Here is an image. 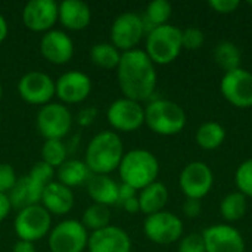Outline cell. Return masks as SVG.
Instances as JSON below:
<instances>
[{
  "mask_svg": "<svg viewBox=\"0 0 252 252\" xmlns=\"http://www.w3.org/2000/svg\"><path fill=\"white\" fill-rule=\"evenodd\" d=\"M117 69L120 89L127 99L142 102L152 96L157 86V71L146 52L139 49L124 52Z\"/></svg>",
  "mask_w": 252,
  "mask_h": 252,
  "instance_id": "cell-1",
  "label": "cell"
},
{
  "mask_svg": "<svg viewBox=\"0 0 252 252\" xmlns=\"http://www.w3.org/2000/svg\"><path fill=\"white\" fill-rule=\"evenodd\" d=\"M123 157L124 146L120 136L114 131H102L90 140L84 162L92 174L108 176L120 167Z\"/></svg>",
  "mask_w": 252,
  "mask_h": 252,
  "instance_id": "cell-2",
  "label": "cell"
},
{
  "mask_svg": "<svg viewBox=\"0 0 252 252\" xmlns=\"http://www.w3.org/2000/svg\"><path fill=\"white\" fill-rule=\"evenodd\" d=\"M123 183L133 189H145L152 185L159 173L158 159L146 149H133L124 154L123 161L118 167Z\"/></svg>",
  "mask_w": 252,
  "mask_h": 252,
  "instance_id": "cell-3",
  "label": "cell"
},
{
  "mask_svg": "<svg viewBox=\"0 0 252 252\" xmlns=\"http://www.w3.org/2000/svg\"><path fill=\"white\" fill-rule=\"evenodd\" d=\"M145 123L157 134L173 136L185 128L186 114L171 100H155L145 109Z\"/></svg>",
  "mask_w": 252,
  "mask_h": 252,
  "instance_id": "cell-4",
  "label": "cell"
},
{
  "mask_svg": "<svg viewBox=\"0 0 252 252\" xmlns=\"http://www.w3.org/2000/svg\"><path fill=\"white\" fill-rule=\"evenodd\" d=\"M183 49L182 30L170 24L157 27L148 34L146 55L154 63L167 65L171 63Z\"/></svg>",
  "mask_w": 252,
  "mask_h": 252,
  "instance_id": "cell-5",
  "label": "cell"
},
{
  "mask_svg": "<svg viewBox=\"0 0 252 252\" xmlns=\"http://www.w3.org/2000/svg\"><path fill=\"white\" fill-rule=\"evenodd\" d=\"M50 226L52 217L40 204L18 211L13 223L19 241H28L32 244L43 239L50 232Z\"/></svg>",
  "mask_w": 252,
  "mask_h": 252,
  "instance_id": "cell-6",
  "label": "cell"
},
{
  "mask_svg": "<svg viewBox=\"0 0 252 252\" xmlns=\"http://www.w3.org/2000/svg\"><path fill=\"white\" fill-rule=\"evenodd\" d=\"M35 124L46 140H62L71 130L72 115L62 103H47L38 111Z\"/></svg>",
  "mask_w": 252,
  "mask_h": 252,
  "instance_id": "cell-7",
  "label": "cell"
},
{
  "mask_svg": "<svg viewBox=\"0 0 252 252\" xmlns=\"http://www.w3.org/2000/svg\"><path fill=\"white\" fill-rule=\"evenodd\" d=\"M87 241L89 235L81 221L65 220L50 232L49 248L52 252H83Z\"/></svg>",
  "mask_w": 252,
  "mask_h": 252,
  "instance_id": "cell-8",
  "label": "cell"
},
{
  "mask_svg": "<svg viewBox=\"0 0 252 252\" xmlns=\"http://www.w3.org/2000/svg\"><path fill=\"white\" fill-rule=\"evenodd\" d=\"M145 34V25L140 15L134 12H124L118 15L111 27L112 44L123 52L133 50Z\"/></svg>",
  "mask_w": 252,
  "mask_h": 252,
  "instance_id": "cell-9",
  "label": "cell"
},
{
  "mask_svg": "<svg viewBox=\"0 0 252 252\" xmlns=\"http://www.w3.org/2000/svg\"><path fill=\"white\" fill-rule=\"evenodd\" d=\"M143 230L149 241L159 245H168L180 239L183 224L177 216L167 211H159L146 217Z\"/></svg>",
  "mask_w": 252,
  "mask_h": 252,
  "instance_id": "cell-10",
  "label": "cell"
},
{
  "mask_svg": "<svg viewBox=\"0 0 252 252\" xmlns=\"http://www.w3.org/2000/svg\"><path fill=\"white\" fill-rule=\"evenodd\" d=\"M19 96L31 105H47L55 96V81L41 71H30L18 81Z\"/></svg>",
  "mask_w": 252,
  "mask_h": 252,
  "instance_id": "cell-11",
  "label": "cell"
},
{
  "mask_svg": "<svg viewBox=\"0 0 252 252\" xmlns=\"http://www.w3.org/2000/svg\"><path fill=\"white\" fill-rule=\"evenodd\" d=\"M108 123L118 131H134L145 123V109L139 102L123 97L112 102L106 112Z\"/></svg>",
  "mask_w": 252,
  "mask_h": 252,
  "instance_id": "cell-12",
  "label": "cell"
},
{
  "mask_svg": "<svg viewBox=\"0 0 252 252\" xmlns=\"http://www.w3.org/2000/svg\"><path fill=\"white\" fill-rule=\"evenodd\" d=\"M221 93L236 108L252 106V74L242 68L229 71L221 80Z\"/></svg>",
  "mask_w": 252,
  "mask_h": 252,
  "instance_id": "cell-13",
  "label": "cell"
},
{
  "mask_svg": "<svg viewBox=\"0 0 252 252\" xmlns=\"http://www.w3.org/2000/svg\"><path fill=\"white\" fill-rule=\"evenodd\" d=\"M59 4L55 0H31L22 12L24 25L34 32H47L58 22Z\"/></svg>",
  "mask_w": 252,
  "mask_h": 252,
  "instance_id": "cell-14",
  "label": "cell"
},
{
  "mask_svg": "<svg viewBox=\"0 0 252 252\" xmlns=\"http://www.w3.org/2000/svg\"><path fill=\"white\" fill-rule=\"evenodd\" d=\"M180 188L190 199L204 198L213 186V173L210 167L201 161L188 164L180 174Z\"/></svg>",
  "mask_w": 252,
  "mask_h": 252,
  "instance_id": "cell-15",
  "label": "cell"
},
{
  "mask_svg": "<svg viewBox=\"0 0 252 252\" xmlns=\"http://www.w3.org/2000/svg\"><path fill=\"white\" fill-rule=\"evenodd\" d=\"M55 96L63 103H80L92 92V80L81 71H68L55 81Z\"/></svg>",
  "mask_w": 252,
  "mask_h": 252,
  "instance_id": "cell-16",
  "label": "cell"
},
{
  "mask_svg": "<svg viewBox=\"0 0 252 252\" xmlns=\"http://www.w3.org/2000/svg\"><path fill=\"white\" fill-rule=\"evenodd\" d=\"M207 252H245V244L241 233L226 224L211 226L202 233Z\"/></svg>",
  "mask_w": 252,
  "mask_h": 252,
  "instance_id": "cell-17",
  "label": "cell"
},
{
  "mask_svg": "<svg viewBox=\"0 0 252 252\" xmlns=\"http://www.w3.org/2000/svg\"><path fill=\"white\" fill-rule=\"evenodd\" d=\"M41 56L55 65L68 63L74 55V43L71 37L59 30H50L44 32L40 40Z\"/></svg>",
  "mask_w": 252,
  "mask_h": 252,
  "instance_id": "cell-18",
  "label": "cell"
},
{
  "mask_svg": "<svg viewBox=\"0 0 252 252\" xmlns=\"http://www.w3.org/2000/svg\"><path fill=\"white\" fill-rule=\"evenodd\" d=\"M89 252H131L130 236L117 226L92 232L87 241Z\"/></svg>",
  "mask_w": 252,
  "mask_h": 252,
  "instance_id": "cell-19",
  "label": "cell"
},
{
  "mask_svg": "<svg viewBox=\"0 0 252 252\" xmlns=\"http://www.w3.org/2000/svg\"><path fill=\"white\" fill-rule=\"evenodd\" d=\"M40 205L47 210L49 214L63 216L74 207V193L69 188L61 185L59 182H52L44 186Z\"/></svg>",
  "mask_w": 252,
  "mask_h": 252,
  "instance_id": "cell-20",
  "label": "cell"
},
{
  "mask_svg": "<svg viewBox=\"0 0 252 252\" xmlns=\"http://www.w3.org/2000/svg\"><path fill=\"white\" fill-rule=\"evenodd\" d=\"M43 189H44V186H41L40 183L32 180L30 176L19 177L16 180L13 189L7 193L12 208L21 211L24 208L38 205L41 201Z\"/></svg>",
  "mask_w": 252,
  "mask_h": 252,
  "instance_id": "cell-21",
  "label": "cell"
},
{
  "mask_svg": "<svg viewBox=\"0 0 252 252\" xmlns=\"http://www.w3.org/2000/svg\"><path fill=\"white\" fill-rule=\"evenodd\" d=\"M58 19L61 24L72 31L84 30L92 21V12L87 3L80 0H63L59 4Z\"/></svg>",
  "mask_w": 252,
  "mask_h": 252,
  "instance_id": "cell-22",
  "label": "cell"
},
{
  "mask_svg": "<svg viewBox=\"0 0 252 252\" xmlns=\"http://www.w3.org/2000/svg\"><path fill=\"white\" fill-rule=\"evenodd\" d=\"M86 186H87V193L94 201V204H100L105 207L117 204L118 185L111 177L103 174H92Z\"/></svg>",
  "mask_w": 252,
  "mask_h": 252,
  "instance_id": "cell-23",
  "label": "cell"
},
{
  "mask_svg": "<svg viewBox=\"0 0 252 252\" xmlns=\"http://www.w3.org/2000/svg\"><path fill=\"white\" fill-rule=\"evenodd\" d=\"M137 199H139L140 211L145 213L146 216H152L162 211V208L165 207L168 201V190L165 185L159 182H154L152 185L140 190Z\"/></svg>",
  "mask_w": 252,
  "mask_h": 252,
  "instance_id": "cell-24",
  "label": "cell"
},
{
  "mask_svg": "<svg viewBox=\"0 0 252 252\" xmlns=\"http://www.w3.org/2000/svg\"><path fill=\"white\" fill-rule=\"evenodd\" d=\"M92 176L84 161L80 159H66L56 171L58 182L66 188H75L83 183H87Z\"/></svg>",
  "mask_w": 252,
  "mask_h": 252,
  "instance_id": "cell-25",
  "label": "cell"
},
{
  "mask_svg": "<svg viewBox=\"0 0 252 252\" xmlns=\"http://www.w3.org/2000/svg\"><path fill=\"white\" fill-rule=\"evenodd\" d=\"M173 12L171 4L167 0H154L148 4L145 16H142L143 19V25H145V32H151L152 30H155L157 27L165 25L167 21L170 19Z\"/></svg>",
  "mask_w": 252,
  "mask_h": 252,
  "instance_id": "cell-26",
  "label": "cell"
},
{
  "mask_svg": "<svg viewBox=\"0 0 252 252\" xmlns=\"http://www.w3.org/2000/svg\"><path fill=\"white\" fill-rule=\"evenodd\" d=\"M90 59L99 68L114 69L118 68L121 53L112 43H99L90 49Z\"/></svg>",
  "mask_w": 252,
  "mask_h": 252,
  "instance_id": "cell-27",
  "label": "cell"
},
{
  "mask_svg": "<svg viewBox=\"0 0 252 252\" xmlns=\"http://www.w3.org/2000/svg\"><path fill=\"white\" fill-rule=\"evenodd\" d=\"M226 139V131L219 123H205L196 131V142L202 149H217Z\"/></svg>",
  "mask_w": 252,
  "mask_h": 252,
  "instance_id": "cell-28",
  "label": "cell"
},
{
  "mask_svg": "<svg viewBox=\"0 0 252 252\" xmlns=\"http://www.w3.org/2000/svg\"><path fill=\"white\" fill-rule=\"evenodd\" d=\"M214 59L226 72L241 68V50L230 41H221L214 50Z\"/></svg>",
  "mask_w": 252,
  "mask_h": 252,
  "instance_id": "cell-29",
  "label": "cell"
},
{
  "mask_svg": "<svg viewBox=\"0 0 252 252\" xmlns=\"http://www.w3.org/2000/svg\"><path fill=\"white\" fill-rule=\"evenodd\" d=\"M111 221V211L108 207L100 205V204H93L90 205L84 213L81 219V224L86 227V230L97 232L100 229H105L109 226Z\"/></svg>",
  "mask_w": 252,
  "mask_h": 252,
  "instance_id": "cell-30",
  "label": "cell"
},
{
  "mask_svg": "<svg viewBox=\"0 0 252 252\" xmlns=\"http://www.w3.org/2000/svg\"><path fill=\"white\" fill-rule=\"evenodd\" d=\"M221 216L227 221H238L245 216L247 211V196L241 192H235L227 195L221 201Z\"/></svg>",
  "mask_w": 252,
  "mask_h": 252,
  "instance_id": "cell-31",
  "label": "cell"
},
{
  "mask_svg": "<svg viewBox=\"0 0 252 252\" xmlns=\"http://www.w3.org/2000/svg\"><path fill=\"white\" fill-rule=\"evenodd\" d=\"M41 161L59 168L66 161V146L62 140H46L41 148Z\"/></svg>",
  "mask_w": 252,
  "mask_h": 252,
  "instance_id": "cell-32",
  "label": "cell"
},
{
  "mask_svg": "<svg viewBox=\"0 0 252 252\" xmlns=\"http://www.w3.org/2000/svg\"><path fill=\"white\" fill-rule=\"evenodd\" d=\"M236 186L239 192L245 196L252 198V159H248L239 165L236 170Z\"/></svg>",
  "mask_w": 252,
  "mask_h": 252,
  "instance_id": "cell-33",
  "label": "cell"
},
{
  "mask_svg": "<svg viewBox=\"0 0 252 252\" xmlns=\"http://www.w3.org/2000/svg\"><path fill=\"white\" fill-rule=\"evenodd\" d=\"M55 168L50 167L49 164H46L44 161H38L35 162L31 170H30V177L32 180H35L37 183H40L41 186H47L49 183L53 182V177H55Z\"/></svg>",
  "mask_w": 252,
  "mask_h": 252,
  "instance_id": "cell-34",
  "label": "cell"
},
{
  "mask_svg": "<svg viewBox=\"0 0 252 252\" xmlns=\"http://www.w3.org/2000/svg\"><path fill=\"white\" fill-rule=\"evenodd\" d=\"M204 32L199 28L190 27L186 28L185 31H182V44L185 49L188 50H196L204 44Z\"/></svg>",
  "mask_w": 252,
  "mask_h": 252,
  "instance_id": "cell-35",
  "label": "cell"
},
{
  "mask_svg": "<svg viewBox=\"0 0 252 252\" xmlns=\"http://www.w3.org/2000/svg\"><path fill=\"white\" fill-rule=\"evenodd\" d=\"M16 180H18V177H16L12 165L0 164V193L7 195L13 189Z\"/></svg>",
  "mask_w": 252,
  "mask_h": 252,
  "instance_id": "cell-36",
  "label": "cell"
},
{
  "mask_svg": "<svg viewBox=\"0 0 252 252\" xmlns=\"http://www.w3.org/2000/svg\"><path fill=\"white\" fill-rule=\"evenodd\" d=\"M179 252H207L202 235L192 233L183 238V241L179 245Z\"/></svg>",
  "mask_w": 252,
  "mask_h": 252,
  "instance_id": "cell-37",
  "label": "cell"
},
{
  "mask_svg": "<svg viewBox=\"0 0 252 252\" xmlns=\"http://www.w3.org/2000/svg\"><path fill=\"white\" fill-rule=\"evenodd\" d=\"M208 4L219 13H232L239 7L238 0H210Z\"/></svg>",
  "mask_w": 252,
  "mask_h": 252,
  "instance_id": "cell-38",
  "label": "cell"
},
{
  "mask_svg": "<svg viewBox=\"0 0 252 252\" xmlns=\"http://www.w3.org/2000/svg\"><path fill=\"white\" fill-rule=\"evenodd\" d=\"M133 198H136V189H133L131 186L123 183V185L118 186V198H117V204L115 205L123 207L127 201H130Z\"/></svg>",
  "mask_w": 252,
  "mask_h": 252,
  "instance_id": "cell-39",
  "label": "cell"
},
{
  "mask_svg": "<svg viewBox=\"0 0 252 252\" xmlns=\"http://www.w3.org/2000/svg\"><path fill=\"white\" fill-rule=\"evenodd\" d=\"M183 211L190 219L198 217L201 214V201L199 199H190V198H188L186 202L183 204Z\"/></svg>",
  "mask_w": 252,
  "mask_h": 252,
  "instance_id": "cell-40",
  "label": "cell"
},
{
  "mask_svg": "<svg viewBox=\"0 0 252 252\" xmlns=\"http://www.w3.org/2000/svg\"><path fill=\"white\" fill-rule=\"evenodd\" d=\"M96 115H97V111L94 108H86V109L80 111V114L77 117L78 124L80 126H90L96 120Z\"/></svg>",
  "mask_w": 252,
  "mask_h": 252,
  "instance_id": "cell-41",
  "label": "cell"
},
{
  "mask_svg": "<svg viewBox=\"0 0 252 252\" xmlns=\"http://www.w3.org/2000/svg\"><path fill=\"white\" fill-rule=\"evenodd\" d=\"M10 210H12V205H10L9 196L4 193H0V223L9 216Z\"/></svg>",
  "mask_w": 252,
  "mask_h": 252,
  "instance_id": "cell-42",
  "label": "cell"
},
{
  "mask_svg": "<svg viewBox=\"0 0 252 252\" xmlns=\"http://www.w3.org/2000/svg\"><path fill=\"white\" fill-rule=\"evenodd\" d=\"M12 252H35V247H34L32 242H28V241H18V242L13 245Z\"/></svg>",
  "mask_w": 252,
  "mask_h": 252,
  "instance_id": "cell-43",
  "label": "cell"
},
{
  "mask_svg": "<svg viewBox=\"0 0 252 252\" xmlns=\"http://www.w3.org/2000/svg\"><path fill=\"white\" fill-rule=\"evenodd\" d=\"M121 208H124L127 213H130V214H136V213H139L140 211V205H139V199H137V196L136 198H133V199H130V201H127Z\"/></svg>",
  "mask_w": 252,
  "mask_h": 252,
  "instance_id": "cell-44",
  "label": "cell"
},
{
  "mask_svg": "<svg viewBox=\"0 0 252 252\" xmlns=\"http://www.w3.org/2000/svg\"><path fill=\"white\" fill-rule=\"evenodd\" d=\"M6 37H7V22L3 18V15H0V43L4 41Z\"/></svg>",
  "mask_w": 252,
  "mask_h": 252,
  "instance_id": "cell-45",
  "label": "cell"
},
{
  "mask_svg": "<svg viewBox=\"0 0 252 252\" xmlns=\"http://www.w3.org/2000/svg\"><path fill=\"white\" fill-rule=\"evenodd\" d=\"M1 97H3V87H1V84H0V100H1Z\"/></svg>",
  "mask_w": 252,
  "mask_h": 252,
  "instance_id": "cell-46",
  "label": "cell"
},
{
  "mask_svg": "<svg viewBox=\"0 0 252 252\" xmlns=\"http://www.w3.org/2000/svg\"><path fill=\"white\" fill-rule=\"evenodd\" d=\"M250 4H251V6H252V1H250Z\"/></svg>",
  "mask_w": 252,
  "mask_h": 252,
  "instance_id": "cell-47",
  "label": "cell"
}]
</instances>
